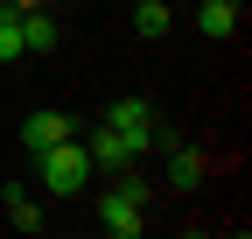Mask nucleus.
Listing matches in <instances>:
<instances>
[{
    "label": "nucleus",
    "mask_w": 252,
    "mask_h": 239,
    "mask_svg": "<svg viewBox=\"0 0 252 239\" xmlns=\"http://www.w3.org/2000/svg\"><path fill=\"white\" fill-rule=\"evenodd\" d=\"M105 127L126 141V155H133V162H147L154 155V148H161L168 134H161V120H154V106L147 99H119V106H105Z\"/></svg>",
    "instance_id": "nucleus-3"
},
{
    "label": "nucleus",
    "mask_w": 252,
    "mask_h": 239,
    "mask_svg": "<svg viewBox=\"0 0 252 239\" xmlns=\"http://www.w3.org/2000/svg\"><path fill=\"white\" fill-rule=\"evenodd\" d=\"M28 162H35V183H42L49 197H84V190H91V176H98L77 134H70V141H56V148H42V155H28Z\"/></svg>",
    "instance_id": "nucleus-2"
},
{
    "label": "nucleus",
    "mask_w": 252,
    "mask_h": 239,
    "mask_svg": "<svg viewBox=\"0 0 252 239\" xmlns=\"http://www.w3.org/2000/svg\"><path fill=\"white\" fill-rule=\"evenodd\" d=\"M56 36H63V28H56L49 7H28V14H21V49H28V56H35V49H56Z\"/></svg>",
    "instance_id": "nucleus-9"
},
{
    "label": "nucleus",
    "mask_w": 252,
    "mask_h": 239,
    "mask_svg": "<svg viewBox=\"0 0 252 239\" xmlns=\"http://www.w3.org/2000/svg\"><path fill=\"white\" fill-rule=\"evenodd\" d=\"M14 56H28V49H21V14L0 0V64H14Z\"/></svg>",
    "instance_id": "nucleus-11"
},
{
    "label": "nucleus",
    "mask_w": 252,
    "mask_h": 239,
    "mask_svg": "<svg viewBox=\"0 0 252 239\" xmlns=\"http://www.w3.org/2000/svg\"><path fill=\"white\" fill-rule=\"evenodd\" d=\"M238 14L245 7H231V0H196V28H203L210 42H231L238 36Z\"/></svg>",
    "instance_id": "nucleus-7"
},
{
    "label": "nucleus",
    "mask_w": 252,
    "mask_h": 239,
    "mask_svg": "<svg viewBox=\"0 0 252 239\" xmlns=\"http://www.w3.org/2000/svg\"><path fill=\"white\" fill-rule=\"evenodd\" d=\"M168 28H175L168 0H133V36H140V42H161Z\"/></svg>",
    "instance_id": "nucleus-8"
},
{
    "label": "nucleus",
    "mask_w": 252,
    "mask_h": 239,
    "mask_svg": "<svg viewBox=\"0 0 252 239\" xmlns=\"http://www.w3.org/2000/svg\"><path fill=\"white\" fill-rule=\"evenodd\" d=\"M84 141V155H91V169H98V176H119V169H133V155H126V141L105 127V120H98V127H84L77 134Z\"/></svg>",
    "instance_id": "nucleus-5"
},
{
    "label": "nucleus",
    "mask_w": 252,
    "mask_h": 239,
    "mask_svg": "<svg viewBox=\"0 0 252 239\" xmlns=\"http://www.w3.org/2000/svg\"><path fill=\"white\" fill-rule=\"evenodd\" d=\"M147 176H133V169H119L112 176V190H105V204H98V232L105 239H140L147 232Z\"/></svg>",
    "instance_id": "nucleus-1"
},
{
    "label": "nucleus",
    "mask_w": 252,
    "mask_h": 239,
    "mask_svg": "<svg viewBox=\"0 0 252 239\" xmlns=\"http://www.w3.org/2000/svg\"><path fill=\"white\" fill-rule=\"evenodd\" d=\"M161 148H168V190H175V197H182V190H196V183H203V155H196L189 141H175V134H168Z\"/></svg>",
    "instance_id": "nucleus-6"
},
{
    "label": "nucleus",
    "mask_w": 252,
    "mask_h": 239,
    "mask_svg": "<svg viewBox=\"0 0 252 239\" xmlns=\"http://www.w3.org/2000/svg\"><path fill=\"white\" fill-rule=\"evenodd\" d=\"M231 7H245V0H231Z\"/></svg>",
    "instance_id": "nucleus-12"
},
{
    "label": "nucleus",
    "mask_w": 252,
    "mask_h": 239,
    "mask_svg": "<svg viewBox=\"0 0 252 239\" xmlns=\"http://www.w3.org/2000/svg\"><path fill=\"white\" fill-rule=\"evenodd\" d=\"M70 134H84V120H77V113H35V120L21 127V155H42V148L70 141Z\"/></svg>",
    "instance_id": "nucleus-4"
},
{
    "label": "nucleus",
    "mask_w": 252,
    "mask_h": 239,
    "mask_svg": "<svg viewBox=\"0 0 252 239\" xmlns=\"http://www.w3.org/2000/svg\"><path fill=\"white\" fill-rule=\"evenodd\" d=\"M7 218H14V232H42V225H49L42 204L28 197V190H14V183H7Z\"/></svg>",
    "instance_id": "nucleus-10"
}]
</instances>
